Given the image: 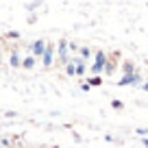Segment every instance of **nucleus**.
Segmentation results:
<instances>
[{
	"label": "nucleus",
	"mask_w": 148,
	"mask_h": 148,
	"mask_svg": "<svg viewBox=\"0 0 148 148\" xmlns=\"http://www.w3.org/2000/svg\"><path fill=\"white\" fill-rule=\"evenodd\" d=\"M139 81H142L139 74H124V79L118 81V85H120V87H124V85H137Z\"/></svg>",
	"instance_id": "nucleus-1"
},
{
	"label": "nucleus",
	"mask_w": 148,
	"mask_h": 148,
	"mask_svg": "<svg viewBox=\"0 0 148 148\" xmlns=\"http://www.w3.org/2000/svg\"><path fill=\"white\" fill-rule=\"evenodd\" d=\"M100 70H105V52H98L96 55V63L92 65V72H100Z\"/></svg>",
	"instance_id": "nucleus-2"
},
{
	"label": "nucleus",
	"mask_w": 148,
	"mask_h": 148,
	"mask_svg": "<svg viewBox=\"0 0 148 148\" xmlns=\"http://www.w3.org/2000/svg\"><path fill=\"white\" fill-rule=\"evenodd\" d=\"M31 50H33V55H35V57H44V52H46V44H44L42 39H39V42H35V44H33V48H31Z\"/></svg>",
	"instance_id": "nucleus-3"
},
{
	"label": "nucleus",
	"mask_w": 148,
	"mask_h": 148,
	"mask_svg": "<svg viewBox=\"0 0 148 148\" xmlns=\"http://www.w3.org/2000/svg\"><path fill=\"white\" fill-rule=\"evenodd\" d=\"M52 55H55V46H48L46 44V52H44V65L52 63Z\"/></svg>",
	"instance_id": "nucleus-4"
},
{
	"label": "nucleus",
	"mask_w": 148,
	"mask_h": 148,
	"mask_svg": "<svg viewBox=\"0 0 148 148\" xmlns=\"http://www.w3.org/2000/svg\"><path fill=\"white\" fill-rule=\"evenodd\" d=\"M59 57L65 61V63H70V61H68V44H65V42L59 44Z\"/></svg>",
	"instance_id": "nucleus-5"
},
{
	"label": "nucleus",
	"mask_w": 148,
	"mask_h": 148,
	"mask_svg": "<svg viewBox=\"0 0 148 148\" xmlns=\"http://www.w3.org/2000/svg\"><path fill=\"white\" fill-rule=\"evenodd\" d=\"M22 65H24L26 70H28V68H33V65H35V57H26V59L22 61Z\"/></svg>",
	"instance_id": "nucleus-6"
},
{
	"label": "nucleus",
	"mask_w": 148,
	"mask_h": 148,
	"mask_svg": "<svg viewBox=\"0 0 148 148\" xmlns=\"http://www.w3.org/2000/svg\"><path fill=\"white\" fill-rule=\"evenodd\" d=\"M74 63H76V74H83L85 72V63L81 59H74Z\"/></svg>",
	"instance_id": "nucleus-7"
},
{
	"label": "nucleus",
	"mask_w": 148,
	"mask_h": 148,
	"mask_svg": "<svg viewBox=\"0 0 148 148\" xmlns=\"http://www.w3.org/2000/svg\"><path fill=\"white\" fill-rule=\"evenodd\" d=\"M11 65H22V63H20V55H18V52L11 55Z\"/></svg>",
	"instance_id": "nucleus-8"
},
{
	"label": "nucleus",
	"mask_w": 148,
	"mask_h": 148,
	"mask_svg": "<svg viewBox=\"0 0 148 148\" xmlns=\"http://www.w3.org/2000/svg\"><path fill=\"white\" fill-rule=\"evenodd\" d=\"M124 72H126V74H133V65L126 63V65H124Z\"/></svg>",
	"instance_id": "nucleus-9"
},
{
	"label": "nucleus",
	"mask_w": 148,
	"mask_h": 148,
	"mask_svg": "<svg viewBox=\"0 0 148 148\" xmlns=\"http://www.w3.org/2000/svg\"><path fill=\"white\" fill-rule=\"evenodd\" d=\"M68 74H76V68L72 63H68Z\"/></svg>",
	"instance_id": "nucleus-10"
},
{
	"label": "nucleus",
	"mask_w": 148,
	"mask_h": 148,
	"mask_svg": "<svg viewBox=\"0 0 148 148\" xmlns=\"http://www.w3.org/2000/svg\"><path fill=\"white\" fill-rule=\"evenodd\" d=\"M137 133L142 135V137H146V135H148V129H137Z\"/></svg>",
	"instance_id": "nucleus-11"
},
{
	"label": "nucleus",
	"mask_w": 148,
	"mask_h": 148,
	"mask_svg": "<svg viewBox=\"0 0 148 148\" xmlns=\"http://www.w3.org/2000/svg\"><path fill=\"white\" fill-rule=\"evenodd\" d=\"M111 105L116 107V109H122V102H120V100H113V102H111Z\"/></svg>",
	"instance_id": "nucleus-12"
},
{
	"label": "nucleus",
	"mask_w": 148,
	"mask_h": 148,
	"mask_svg": "<svg viewBox=\"0 0 148 148\" xmlns=\"http://www.w3.org/2000/svg\"><path fill=\"white\" fill-rule=\"evenodd\" d=\"M81 55H83V57H89V48H81Z\"/></svg>",
	"instance_id": "nucleus-13"
},
{
	"label": "nucleus",
	"mask_w": 148,
	"mask_h": 148,
	"mask_svg": "<svg viewBox=\"0 0 148 148\" xmlns=\"http://www.w3.org/2000/svg\"><path fill=\"white\" fill-rule=\"evenodd\" d=\"M100 83H102V81L98 79V76H94V79H92V85H100Z\"/></svg>",
	"instance_id": "nucleus-14"
},
{
	"label": "nucleus",
	"mask_w": 148,
	"mask_h": 148,
	"mask_svg": "<svg viewBox=\"0 0 148 148\" xmlns=\"http://www.w3.org/2000/svg\"><path fill=\"white\" fill-rule=\"evenodd\" d=\"M142 139H144V146H146V148H148V139H146V137H142Z\"/></svg>",
	"instance_id": "nucleus-15"
},
{
	"label": "nucleus",
	"mask_w": 148,
	"mask_h": 148,
	"mask_svg": "<svg viewBox=\"0 0 148 148\" xmlns=\"http://www.w3.org/2000/svg\"><path fill=\"white\" fill-rule=\"evenodd\" d=\"M142 89H144V92H148V83H146V85H142Z\"/></svg>",
	"instance_id": "nucleus-16"
}]
</instances>
